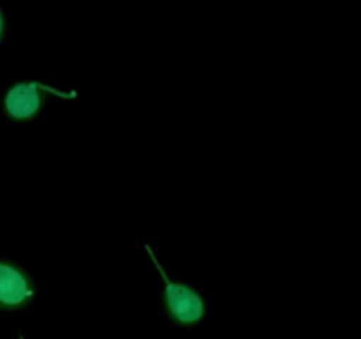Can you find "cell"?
I'll list each match as a JSON object with an SVG mask.
<instances>
[{
    "label": "cell",
    "instance_id": "cell-2",
    "mask_svg": "<svg viewBox=\"0 0 361 339\" xmlns=\"http://www.w3.org/2000/svg\"><path fill=\"white\" fill-rule=\"evenodd\" d=\"M46 95L74 101L76 90H59L39 80L13 81L2 94V113L9 122L27 124L37 119L46 106Z\"/></svg>",
    "mask_w": 361,
    "mask_h": 339
},
{
    "label": "cell",
    "instance_id": "cell-1",
    "mask_svg": "<svg viewBox=\"0 0 361 339\" xmlns=\"http://www.w3.org/2000/svg\"><path fill=\"white\" fill-rule=\"evenodd\" d=\"M148 258L154 263L161 278V311L176 327H197L207 318L208 302L200 290L185 285L180 279L171 278L159 261L157 253L150 246H145Z\"/></svg>",
    "mask_w": 361,
    "mask_h": 339
},
{
    "label": "cell",
    "instance_id": "cell-5",
    "mask_svg": "<svg viewBox=\"0 0 361 339\" xmlns=\"http://www.w3.org/2000/svg\"><path fill=\"white\" fill-rule=\"evenodd\" d=\"M18 339H25V335H23V334H20V338H18Z\"/></svg>",
    "mask_w": 361,
    "mask_h": 339
},
{
    "label": "cell",
    "instance_id": "cell-3",
    "mask_svg": "<svg viewBox=\"0 0 361 339\" xmlns=\"http://www.w3.org/2000/svg\"><path fill=\"white\" fill-rule=\"evenodd\" d=\"M35 282L30 272L16 261L0 256V311L20 313L35 299Z\"/></svg>",
    "mask_w": 361,
    "mask_h": 339
},
{
    "label": "cell",
    "instance_id": "cell-4",
    "mask_svg": "<svg viewBox=\"0 0 361 339\" xmlns=\"http://www.w3.org/2000/svg\"><path fill=\"white\" fill-rule=\"evenodd\" d=\"M6 34H7V20L2 7H0V46H2L4 41H6Z\"/></svg>",
    "mask_w": 361,
    "mask_h": 339
}]
</instances>
